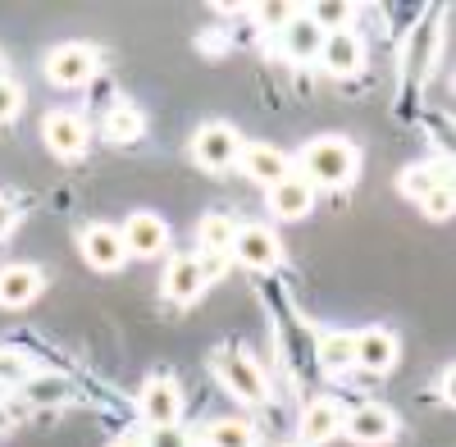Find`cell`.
Wrapping results in <instances>:
<instances>
[{
	"label": "cell",
	"mask_w": 456,
	"mask_h": 447,
	"mask_svg": "<svg viewBox=\"0 0 456 447\" xmlns=\"http://www.w3.org/2000/svg\"><path fill=\"white\" fill-rule=\"evenodd\" d=\"M301 178L311 188H347L361 174V151L347 137H315L301 146Z\"/></svg>",
	"instance_id": "6da1fadb"
},
{
	"label": "cell",
	"mask_w": 456,
	"mask_h": 447,
	"mask_svg": "<svg viewBox=\"0 0 456 447\" xmlns=\"http://www.w3.org/2000/svg\"><path fill=\"white\" fill-rule=\"evenodd\" d=\"M215 375H219V384H224L228 393L242 397L247 406H256V402L270 397V384H265L260 365H256L242 347H224V352L215 356Z\"/></svg>",
	"instance_id": "7a4b0ae2"
},
{
	"label": "cell",
	"mask_w": 456,
	"mask_h": 447,
	"mask_svg": "<svg viewBox=\"0 0 456 447\" xmlns=\"http://www.w3.org/2000/svg\"><path fill=\"white\" fill-rule=\"evenodd\" d=\"M96 69H101V55L87 42H64L46 55V78L55 87H83L96 78Z\"/></svg>",
	"instance_id": "3957f363"
},
{
	"label": "cell",
	"mask_w": 456,
	"mask_h": 447,
	"mask_svg": "<svg viewBox=\"0 0 456 447\" xmlns=\"http://www.w3.org/2000/svg\"><path fill=\"white\" fill-rule=\"evenodd\" d=\"M206 283H210L206 256H174L169 270H165L160 292H165V302H174V306H192L197 297L206 292Z\"/></svg>",
	"instance_id": "277c9868"
},
{
	"label": "cell",
	"mask_w": 456,
	"mask_h": 447,
	"mask_svg": "<svg viewBox=\"0 0 456 447\" xmlns=\"http://www.w3.org/2000/svg\"><path fill=\"white\" fill-rule=\"evenodd\" d=\"M238 151H242V137H238L233 124H206L192 137V160L201 169H228V165H238Z\"/></svg>",
	"instance_id": "5b68a950"
},
{
	"label": "cell",
	"mask_w": 456,
	"mask_h": 447,
	"mask_svg": "<svg viewBox=\"0 0 456 447\" xmlns=\"http://www.w3.org/2000/svg\"><path fill=\"white\" fill-rule=\"evenodd\" d=\"M119 238H124L128 256H142V260H151V256H160V251L169 247V224H165L156 210H133V215L124 219Z\"/></svg>",
	"instance_id": "8992f818"
},
{
	"label": "cell",
	"mask_w": 456,
	"mask_h": 447,
	"mask_svg": "<svg viewBox=\"0 0 456 447\" xmlns=\"http://www.w3.org/2000/svg\"><path fill=\"white\" fill-rule=\"evenodd\" d=\"M397 411H388V406H356V411L342 420V434H347L352 443L361 447H384L397 438Z\"/></svg>",
	"instance_id": "52a82bcc"
},
{
	"label": "cell",
	"mask_w": 456,
	"mask_h": 447,
	"mask_svg": "<svg viewBox=\"0 0 456 447\" xmlns=\"http://www.w3.org/2000/svg\"><path fill=\"white\" fill-rule=\"evenodd\" d=\"M137 411L146 420V429H160V425H178V411H183V393L169 375H156L146 379L142 397H137Z\"/></svg>",
	"instance_id": "ba28073f"
},
{
	"label": "cell",
	"mask_w": 456,
	"mask_h": 447,
	"mask_svg": "<svg viewBox=\"0 0 456 447\" xmlns=\"http://www.w3.org/2000/svg\"><path fill=\"white\" fill-rule=\"evenodd\" d=\"M238 160H242V174H247L251 183H260L265 192H270L274 183H283V178L292 174V160L279 151V146H270V142H242Z\"/></svg>",
	"instance_id": "9c48e42d"
},
{
	"label": "cell",
	"mask_w": 456,
	"mask_h": 447,
	"mask_svg": "<svg viewBox=\"0 0 456 447\" xmlns=\"http://www.w3.org/2000/svg\"><path fill=\"white\" fill-rule=\"evenodd\" d=\"M320 64L333 73V78H352V73L365 69V42L352 28H338L324 32V46H320Z\"/></svg>",
	"instance_id": "30bf717a"
},
{
	"label": "cell",
	"mask_w": 456,
	"mask_h": 447,
	"mask_svg": "<svg viewBox=\"0 0 456 447\" xmlns=\"http://www.w3.org/2000/svg\"><path fill=\"white\" fill-rule=\"evenodd\" d=\"M42 137L51 146V156H60V160H73L87 151V124L78 115H69V110H51L42 119Z\"/></svg>",
	"instance_id": "8fae6325"
},
{
	"label": "cell",
	"mask_w": 456,
	"mask_h": 447,
	"mask_svg": "<svg viewBox=\"0 0 456 447\" xmlns=\"http://www.w3.org/2000/svg\"><path fill=\"white\" fill-rule=\"evenodd\" d=\"M233 251L247 270H274L279 260H283V242L270 233V229H260V224H247V229H238V238H233Z\"/></svg>",
	"instance_id": "7c38bea8"
},
{
	"label": "cell",
	"mask_w": 456,
	"mask_h": 447,
	"mask_svg": "<svg viewBox=\"0 0 456 447\" xmlns=\"http://www.w3.org/2000/svg\"><path fill=\"white\" fill-rule=\"evenodd\" d=\"M356 338V365L361 370H370V375H388V370L397 365V333L393 329H361V333H352Z\"/></svg>",
	"instance_id": "4fadbf2b"
},
{
	"label": "cell",
	"mask_w": 456,
	"mask_h": 447,
	"mask_svg": "<svg viewBox=\"0 0 456 447\" xmlns=\"http://www.w3.org/2000/svg\"><path fill=\"white\" fill-rule=\"evenodd\" d=\"M83 260L92 270H119L128 260V247L119 238V229H110V224H92V229H83Z\"/></svg>",
	"instance_id": "5bb4252c"
},
{
	"label": "cell",
	"mask_w": 456,
	"mask_h": 447,
	"mask_svg": "<svg viewBox=\"0 0 456 447\" xmlns=\"http://www.w3.org/2000/svg\"><path fill=\"white\" fill-rule=\"evenodd\" d=\"M342 420H347V411H342L338 402H329V397L311 402L306 416H301V443H306V447H324L329 438L342 434Z\"/></svg>",
	"instance_id": "9a60e30c"
},
{
	"label": "cell",
	"mask_w": 456,
	"mask_h": 447,
	"mask_svg": "<svg viewBox=\"0 0 456 447\" xmlns=\"http://www.w3.org/2000/svg\"><path fill=\"white\" fill-rule=\"evenodd\" d=\"M311 206H315V188L301 174H288L283 183L270 188V210L279 219H301V215H311Z\"/></svg>",
	"instance_id": "2e32d148"
},
{
	"label": "cell",
	"mask_w": 456,
	"mask_h": 447,
	"mask_svg": "<svg viewBox=\"0 0 456 447\" xmlns=\"http://www.w3.org/2000/svg\"><path fill=\"white\" fill-rule=\"evenodd\" d=\"M37 292H42V270L37 265H5L0 270V306L5 311H23Z\"/></svg>",
	"instance_id": "e0dca14e"
},
{
	"label": "cell",
	"mask_w": 456,
	"mask_h": 447,
	"mask_svg": "<svg viewBox=\"0 0 456 447\" xmlns=\"http://www.w3.org/2000/svg\"><path fill=\"white\" fill-rule=\"evenodd\" d=\"M279 46H283L288 60H315L320 46H324V32L306 19V10H301L288 28H279Z\"/></svg>",
	"instance_id": "ac0fdd59"
},
{
	"label": "cell",
	"mask_w": 456,
	"mask_h": 447,
	"mask_svg": "<svg viewBox=\"0 0 456 447\" xmlns=\"http://www.w3.org/2000/svg\"><path fill=\"white\" fill-rule=\"evenodd\" d=\"M315 361H320V370L324 375H347V370L356 365V338L352 333H324L320 338V347H315Z\"/></svg>",
	"instance_id": "d6986e66"
},
{
	"label": "cell",
	"mask_w": 456,
	"mask_h": 447,
	"mask_svg": "<svg viewBox=\"0 0 456 447\" xmlns=\"http://www.w3.org/2000/svg\"><path fill=\"white\" fill-rule=\"evenodd\" d=\"M443 183H452V178H447V169L425 160V165H406V169H402V178H397V192H402L406 201L420 206L434 188H443Z\"/></svg>",
	"instance_id": "ffe728a7"
},
{
	"label": "cell",
	"mask_w": 456,
	"mask_h": 447,
	"mask_svg": "<svg viewBox=\"0 0 456 447\" xmlns=\"http://www.w3.org/2000/svg\"><path fill=\"white\" fill-rule=\"evenodd\" d=\"M105 137L110 142H119V146H128V142H137L142 133H146V119H142V110L133 105V101H114L110 110H105Z\"/></svg>",
	"instance_id": "44dd1931"
},
{
	"label": "cell",
	"mask_w": 456,
	"mask_h": 447,
	"mask_svg": "<svg viewBox=\"0 0 456 447\" xmlns=\"http://www.w3.org/2000/svg\"><path fill=\"white\" fill-rule=\"evenodd\" d=\"M233 238H238V224L228 219V215H201V224H197V242H201V251L206 256H215V251H228L233 247Z\"/></svg>",
	"instance_id": "7402d4cb"
},
{
	"label": "cell",
	"mask_w": 456,
	"mask_h": 447,
	"mask_svg": "<svg viewBox=\"0 0 456 447\" xmlns=\"http://www.w3.org/2000/svg\"><path fill=\"white\" fill-rule=\"evenodd\" d=\"M251 443H256V434L238 416H224V420H215L206 429V447H251Z\"/></svg>",
	"instance_id": "603a6c76"
},
{
	"label": "cell",
	"mask_w": 456,
	"mask_h": 447,
	"mask_svg": "<svg viewBox=\"0 0 456 447\" xmlns=\"http://www.w3.org/2000/svg\"><path fill=\"white\" fill-rule=\"evenodd\" d=\"M306 19H311L320 32H338V28H347L352 5H347V0H315V5L306 10Z\"/></svg>",
	"instance_id": "cb8c5ba5"
},
{
	"label": "cell",
	"mask_w": 456,
	"mask_h": 447,
	"mask_svg": "<svg viewBox=\"0 0 456 447\" xmlns=\"http://www.w3.org/2000/svg\"><path fill=\"white\" fill-rule=\"evenodd\" d=\"M23 393H28L32 406H55V402L69 397V384H64L60 375H37L32 384H23Z\"/></svg>",
	"instance_id": "d4e9b609"
},
{
	"label": "cell",
	"mask_w": 456,
	"mask_h": 447,
	"mask_svg": "<svg viewBox=\"0 0 456 447\" xmlns=\"http://www.w3.org/2000/svg\"><path fill=\"white\" fill-rule=\"evenodd\" d=\"M251 14H256V23H260V28H274V32H279V28H288L301 10H297V5H288V0H265V5H256Z\"/></svg>",
	"instance_id": "484cf974"
},
{
	"label": "cell",
	"mask_w": 456,
	"mask_h": 447,
	"mask_svg": "<svg viewBox=\"0 0 456 447\" xmlns=\"http://www.w3.org/2000/svg\"><path fill=\"white\" fill-rule=\"evenodd\" d=\"M142 447H192V434L183 425H160V429H146Z\"/></svg>",
	"instance_id": "4316f807"
},
{
	"label": "cell",
	"mask_w": 456,
	"mask_h": 447,
	"mask_svg": "<svg viewBox=\"0 0 456 447\" xmlns=\"http://www.w3.org/2000/svg\"><path fill=\"white\" fill-rule=\"evenodd\" d=\"M19 110H23V87L10 83V78H0V124H10Z\"/></svg>",
	"instance_id": "83f0119b"
},
{
	"label": "cell",
	"mask_w": 456,
	"mask_h": 447,
	"mask_svg": "<svg viewBox=\"0 0 456 447\" xmlns=\"http://www.w3.org/2000/svg\"><path fill=\"white\" fill-rule=\"evenodd\" d=\"M420 210L429 215V219H447L452 215V183H443V188H434L425 201H420Z\"/></svg>",
	"instance_id": "f1b7e54d"
},
{
	"label": "cell",
	"mask_w": 456,
	"mask_h": 447,
	"mask_svg": "<svg viewBox=\"0 0 456 447\" xmlns=\"http://www.w3.org/2000/svg\"><path fill=\"white\" fill-rule=\"evenodd\" d=\"M14 219H19V206H14L10 197H0V238L14 229Z\"/></svg>",
	"instance_id": "f546056e"
},
{
	"label": "cell",
	"mask_w": 456,
	"mask_h": 447,
	"mask_svg": "<svg viewBox=\"0 0 456 447\" xmlns=\"http://www.w3.org/2000/svg\"><path fill=\"white\" fill-rule=\"evenodd\" d=\"M110 447H142V438H133V434H128V438H114Z\"/></svg>",
	"instance_id": "4dcf8cb0"
},
{
	"label": "cell",
	"mask_w": 456,
	"mask_h": 447,
	"mask_svg": "<svg viewBox=\"0 0 456 447\" xmlns=\"http://www.w3.org/2000/svg\"><path fill=\"white\" fill-rule=\"evenodd\" d=\"M10 429V411H5V406H0V434H5Z\"/></svg>",
	"instance_id": "1f68e13d"
}]
</instances>
